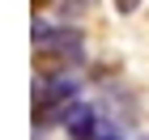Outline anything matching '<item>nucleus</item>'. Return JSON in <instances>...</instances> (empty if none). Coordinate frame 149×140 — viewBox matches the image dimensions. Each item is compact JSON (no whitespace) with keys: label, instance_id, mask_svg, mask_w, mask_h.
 Wrapping results in <instances>:
<instances>
[{"label":"nucleus","instance_id":"f257e3e1","mask_svg":"<svg viewBox=\"0 0 149 140\" xmlns=\"http://www.w3.org/2000/svg\"><path fill=\"white\" fill-rule=\"evenodd\" d=\"M90 4H94V0H60V4H56V21H72V26H77L81 17L90 13Z\"/></svg>","mask_w":149,"mask_h":140},{"label":"nucleus","instance_id":"f03ea898","mask_svg":"<svg viewBox=\"0 0 149 140\" xmlns=\"http://www.w3.org/2000/svg\"><path fill=\"white\" fill-rule=\"evenodd\" d=\"M136 9H141V0H115V13L119 17H132Z\"/></svg>","mask_w":149,"mask_h":140},{"label":"nucleus","instance_id":"7ed1b4c3","mask_svg":"<svg viewBox=\"0 0 149 140\" xmlns=\"http://www.w3.org/2000/svg\"><path fill=\"white\" fill-rule=\"evenodd\" d=\"M98 140H124V132H119V123H111V128H107V132H102Z\"/></svg>","mask_w":149,"mask_h":140},{"label":"nucleus","instance_id":"20e7f679","mask_svg":"<svg viewBox=\"0 0 149 140\" xmlns=\"http://www.w3.org/2000/svg\"><path fill=\"white\" fill-rule=\"evenodd\" d=\"M141 140H149V136H141Z\"/></svg>","mask_w":149,"mask_h":140}]
</instances>
